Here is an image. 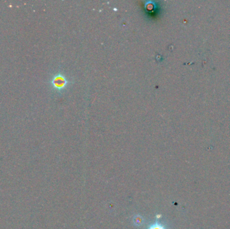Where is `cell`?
I'll return each mask as SVG.
<instances>
[{
    "label": "cell",
    "instance_id": "obj_1",
    "mask_svg": "<svg viewBox=\"0 0 230 229\" xmlns=\"http://www.w3.org/2000/svg\"><path fill=\"white\" fill-rule=\"evenodd\" d=\"M66 81L64 77L61 76H57L55 77L53 80V85L55 88L61 89L65 85Z\"/></svg>",
    "mask_w": 230,
    "mask_h": 229
},
{
    "label": "cell",
    "instance_id": "obj_2",
    "mask_svg": "<svg viewBox=\"0 0 230 229\" xmlns=\"http://www.w3.org/2000/svg\"><path fill=\"white\" fill-rule=\"evenodd\" d=\"M149 229H166V228L160 223H156V224L152 225V226L149 228Z\"/></svg>",
    "mask_w": 230,
    "mask_h": 229
}]
</instances>
